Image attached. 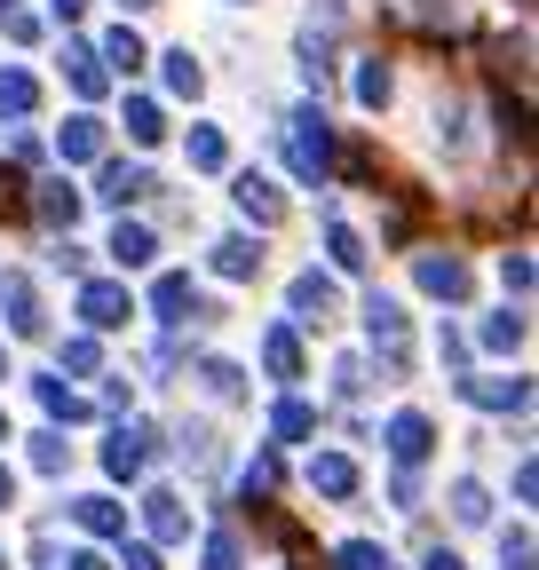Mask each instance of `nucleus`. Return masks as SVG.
<instances>
[{"instance_id":"nucleus-45","label":"nucleus","mask_w":539,"mask_h":570,"mask_svg":"<svg viewBox=\"0 0 539 570\" xmlns=\"http://www.w3.org/2000/svg\"><path fill=\"white\" fill-rule=\"evenodd\" d=\"M223 9H254V0H223Z\"/></svg>"},{"instance_id":"nucleus-41","label":"nucleus","mask_w":539,"mask_h":570,"mask_svg":"<svg viewBox=\"0 0 539 570\" xmlns=\"http://www.w3.org/2000/svg\"><path fill=\"white\" fill-rule=\"evenodd\" d=\"M429 570H460V554H444V547H437V554H429Z\"/></svg>"},{"instance_id":"nucleus-36","label":"nucleus","mask_w":539,"mask_h":570,"mask_svg":"<svg viewBox=\"0 0 539 570\" xmlns=\"http://www.w3.org/2000/svg\"><path fill=\"white\" fill-rule=\"evenodd\" d=\"M63 365H72V373H96V341L72 333V341H63Z\"/></svg>"},{"instance_id":"nucleus-46","label":"nucleus","mask_w":539,"mask_h":570,"mask_svg":"<svg viewBox=\"0 0 539 570\" xmlns=\"http://www.w3.org/2000/svg\"><path fill=\"white\" fill-rule=\"evenodd\" d=\"M0 381H9V356H0Z\"/></svg>"},{"instance_id":"nucleus-31","label":"nucleus","mask_w":539,"mask_h":570,"mask_svg":"<svg viewBox=\"0 0 539 570\" xmlns=\"http://www.w3.org/2000/svg\"><path fill=\"white\" fill-rule=\"evenodd\" d=\"M270 428H278L286 444H294V436H310V404H302V396H286L278 412H270Z\"/></svg>"},{"instance_id":"nucleus-4","label":"nucleus","mask_w":539,"mask_h":570,"mask_svg":"<svg viewBox=\"0 0 539 570\" xmlns=\"http://www.w3.org/2000/svg\"><path fill=\"white\" fill-rule=\"evenodd\" d=\"M127 317H135V294H127L119 277H88V285H80V325H88V333H111V325H127Z\"/></svg>"},{"instance_id":"nucleus-17","label":"nucleus","mask_w":539,"mask_h":570,"mask_svg":"<svg viewBox=\"0 0 539 570\" xmlns=\"http://www.w3.org/2000/svg\"><path fill=\"white\" fill-rule=\"evenodd\" d=\"M40 111V80L24 63H0V119H32Z\"/></svg>"},{"instance_id":"nucleus-28","label":"nucleus","mask_w":539,"mask_h":570,"mask_svg":"<svg viewBox=\"0 0 539 570\" xmlns=\"http://www.w3.org/2000/svg\"><path fill=\"white\" fill-rule=\"evenodd\" d=\"M0 32H9L17 48H32V40H40V9H24V0H0Z\"/></svg>"},{"instance_id":"nucleus-20","label":"nucleus","mask_w":539,"mask_h":570,"mask_svg":"<svg viewBox=\"0 0 539 570\" xmlns=\"http://www.w3.org/2000/svg\"><path fill=\"white\" fill-rule=\"evenodd\" d=\"M144 460H151V436H144V428H119V436L104 444V468H111V475H144Z\"/></svg>"},{"instance_id":"nucleus-2","label":"nucleus","mask_w":539,"mask_h":570,"mask_svg":"<svg viewBox=\"0 0 539 570\" xmlns=\"http://www.w3.org/2000/svg\"><path fill=\"white\" fill-rule=\"evenodd\" d=\"M159 183H151V167L144 159H96V206H111V214H127V206H144Z\"/></svg>"},{"instance_id":"nucleus-16","label":"nucleus","mask_w":539,"mask_h":570,"mask_svg":"<svg viewBox=\"0 0 539 570\" xmlns=\"http://www.w3.org/2000/svg\"><path fill=\"white\" fill-rule=\"evenodd\" d=\"M0 309H9V333H24V341L48 325V317H40V294H32V277H24V269L0 277Z\"/></svg>"},{"instance_id":"nucleus-26","label":"nucleus","mask_w":539,"mask_h":570,"mask_svg":"<svg viewBox=\"0 0 539 570\" xmlns=\"http://www.w3.org/2000/svg\"><path fill=\"white\" fill-rule=\"evenodd\" d=\"M198 381H207V396H223V404L246 396V373L231 365V356H207V365H198Z\"/></svg>"},{"instance_id":"nucleus-3","label":"nucleus","mask_w":539,"mask_h":570,"mask_svg":"<svg viewBox=\"0 0 539 570\" xmlns=\"http://www.w3.org/2000/svg\"><path fill=\"white\" fill-rule=\"evenodd\" d=\"M56 159L63 167H96V159H111V127L96 119V111H72L56 127Z\"/></svg>"},{"instance_id":"nucleus-21","label":"nucleus","mask_w":539,"mask_h":570,"mask_svg":"<svg viewBox=\"0 0 539 570\" xmlns=\"http://www.w3.org/2000/svg\"><path fill=\"white\" fill-rule=\"evenodd\" d=\"M389 452H396L404 468L429 460V420H421V412H396V420H389Z\"/></svg>"},{"instance_id":"nucleus-39","label":"nucleus","mask_w":539,"mask_h":570,"mask_svg":"<svg viewBox=\"0 0 539 570\" xmlns=\"http://www.w3.org/2000/svg\"><path fill=\"white\" fill-rule=\"evenodd\" d=\"M48 17H56V24H72V17H88V0H48Z\"/></svg>"},{"instance_id":"nucleus-8","label":"nucleus","mask_w":539,"mask_h":570,"mask_svg":"<svg viewBox=\"0 0 539 570\" xmlns=\"http://www.w3.org/2000/svg\"><path fill=\"white\" fill-rule=\"evenodd\" d=\"M231 198H238V214H246L254 230H270V223L286 214V190L270 183V175H254V167H238V175H231Z\"/></svg>"},{"instance_id":"nucleus-32","label":"nucleus","mask_w":539,"mask_h":570,"mask_svg":"<svg viewBox=\"0 0 539 570\" xmlns=\"http://www.w3.org/2000/svg\"><path fill=\"white\" fill-rule=\"evenodd\" d=\"M48 269H72V277H88V246H80V238H56V246H48Z\"/></svg>"},{"instance_id":"nucleus-5","label":"nucleus","mask_w":539,"mask_h":570,"mask_svg":"<svg viewBox=\"0 0 539 570\" xmlns=\"http://www.w3.org/2000/svg\"><path fill=\"white\" fill-rule=\"evenodd\" d=\"M286 309H294V325H333V309H342V285H333L325 269H302V277L286 285Z\"/></svg>"},{"instance_id":"nucleus-15","label":"nucleus","mask_w":539,"mask_h":570,"mask_svg":"<svg viewBox=\"0 0 539 570\" xmlns=\"http://www.w3.org/2000/svg\"><path fill=\"white\" fill-rule=\"evenodd\" d=\"M159 88H167L175 104H198V96H207V63H198L190 48H167V56H159Z\"/></svg>"},{"instance_id":"nucleus-9","label":"nucleus","mask_w":539,"mask_h":570,"mask_svg":"<svg viewBox=\"0 0 539 570\" xmlns=\"http://www.w3.org/2000/svg\"><path fill=\"white\" fill-rule=\"evenodd\" d=\"M96 63L111 71V88H127V80H135V71H144V63H151V48H144V32H135V24H111V32L96 40Z\"/></svg>"},{"instance_id":"nucleus-43","label":"nucleus","mask_w":539,"mask_h":570,"mask_svg":"<svg viewBox=\"0 0 539 570\" xmlns=\"http://www.w3.org/2000/svg\"><path fill=\"white\" fill-rule=\"evenodd\" d=\"M0 508H9V468H0Z\"/></svg>"},{"instance_id":"nucleus-35","label":"nucleus","mask_w":539,"mask_h":570,"mask_svg":"<svg viewBox=\"0 0 539 570\" xmlns=\"http://www.w3.org/2000/svg\"><path fill=\"white\" fill-rule=\"evenodd\" d=\"M452 515L460 523H484V491L477 483H452Z\"/></svg>"},{"instance_id":"nucleus-37","label":"nucleus","mask_w":539,"mask_h":570,"mask_svg":"<svg viewBox=\"0 0 539 570\" xmlns=\"http://www.w3.org/2000/svg\"><path fill=\"white\" fill-rule=\"evenodd\" d=\"M207 570H238V539H231V531L207 539Z\"/></svg>"},{"instance_id":"nucleus-11","label":"nucleus","mask_w":539,"mask_h":570,"mask_svg":"<svg viewBox=\"0 0 539 570\" xmlns=\"http://www.w3.org/2000/svg\"><path fill=\"white\" fill-rule=\"evenodd\" d=\"M119 127H127L135 151H159L167 142V104L159 96H119Z\"/></svg>"},{"instance_id":"nucleus-24","label":"nucleus","mask_w":539,"mask_h":570,"mask_svg":"<svg viewBox=\"0 0 539 570\" xmlns=\"http://www.w3.org/2000/svg\"><path fill=\"white\" fill-rule=\"evenodd\" d=\"M310 483H317L325 499H350V491H357V468H350L342 452H317V460H310Z\"/></svg>"},{"instance_id":"nucleus-34","label":"nucleus","mask_w":539,"mask_h":570,"mask_svg":"<svg viewBox=\"0 0 539 570\" xmlns=\"http://www.w3.org/2000/svg\"><path fill=\"white\" fill-rule=\"evenodd\" d=\"M333 562H342V570H396V562H389L381 547H365V539H357V547H342V554H333Z\"/></svg>"},{"instance_id":"nucleus-12","label":"nucleus","mask_w":539,"mask_h":570,"mask_svg":"<svg viewBox=\"0 0 539 570\" xmlns=\"http://www.w3.org/2000/svg\"><path fill=\"white\" fill-rule=\"evenodd\" d=\"M119 269H151L159 262V230L151 223H127V214H119V223H111V246H104Z\"/></svg>"},{"instance_id":"nucleus-48","label":"nucleus","mask_w":539,"mask_h":570,"mask_svg":"<svg viewBox=\"0 0 539 570\" xmlns=\"http://www.w3.org/2000/svg\"><path fill=\"white\" fill-rule=\"evenodd\" d=\"M0 570H9V562H0Z\"/></svg>"},{"instance_id":"nucleus-10","label":"nucleus","mask_w":539,"mask_h":570,"mask_svg":"<svg viewBox=\"0 0 539 570\" xmlns=\"http://www.w3.org/2000/svg\"><path fill=\"white\" fill-rule=\"evenodd\" d=\"M262 262H270V254H262V238H246V230H231V238H215V246H207V269H215V277H231V285L262 277Z\"/></svg>"},{"instance_id":"nucleus-33","label":"nucleus","mask_w":539,"mask_h":570,"mask_svg":"<svg viewBox=\"0 0 539 570\" xmlns=\"http://www.w3.org/2000/svg\"><path fill=\"white\" fill-rule=\"evenodd\" d=\"M500 285L523 302V294H531V254H500Z\"/></svg>"},{"instance_id":"nucleus-25","label":"nucleus","mask_w":539,"mask_h":570,"mask_svg":"<svg viewBox=\"0 0 539 570\" xmlns=\"http://www.w3.org/2000/svg\"><path fill=\"white\" fill-rule=\"evenodd\" d=\"M429 119H437V142L460 159V151H468V104H460V96H437V111H429Z\"/></svg>"},{"instance_id":"nucleus-38","label":"nucleus","mask_w":539,"mask_h":570,"mask_svg":"<svg viewBox=\"0 0 539 570\" xmlns=\"http://www.w3.org/2000/svg\"><path fill=\"white\" fill-rule=\"evenodd\" d=\"M32 460H40V468H63V436H56V428H48V436H32Z\"/></svg>"},{"instance_id":"nucleus-7","label":"nucleus","mask_w":539,"mask_h":570,"mask_svg":"<svg viewBox=\"0 0 539 570\" xmlns=\"http://www.w3.org/2000/svg\"><path fill=\"white\" fill-rule=\"evenodd\" d=\"M63 80H72L80 111H96V104L111 96V71L96 63V40H63Z\"/></svg>"},{"instance_id":"nucleus-19","label":"nucleus","mask_w":539,"mask_h":570,"mask_svg":"<svg viewBox=\"0 0 539 570\" xmlns=\"http://www.w3.org/2000/svg\"><path fill=\"white\" fill-rule=\"evenodd\" d=\"M151 309H159L167 325H183V309H198V285H190V269H167V277L151 285Z\"/></svg>"},{"instance_id":"nucleus-1","label":"nucleus","mask_w":539,"mask_h":570,"mask_svg":"<svg viewBox=\"0 0 539 570\" xmlns=\"http://www.w3.org/2000/svg\"><path fill=\"white\" fill-rule=\"evenodd\" d=\"M278 142H286V167H294L310 190H325L333 175H342V151H333V119H325L317 104H294V111L278 119Z\"/></svg>"},{"instance_id":"nucleus-40","label":"nucleus","mask_w":539,"mask_h":570,"mask_svg":"<svg viewBox=\"0 0 539 570\" xmlns=\"http://www.w3.org/2000/svg\"><path fill=\"white\" fill-rule=\"evenodd\" d=\"M127 570H159V554L151 547H127Z\"/></svg>"},{"instance_id":"nucleus-22","label":"nucleus","mask_w":539,"mask_h":570,"mask_svg":"<svg viewBox=\"0 0 539 570\" xmlns=\"http://www.w3.org/2000/svg\"><path fill=\"white\" fill-rule=\"evenodd\" d=\"M389 96H396V71L381 56H357V104L365 111H389Z\"/></svg>"},{"instance_id":"nucleus-6","label":"nucleus","mask_w":539,"mask_h":570,"mask_svg":"<svg viewBox=\"0 0 539 570\" xmlns=\"http://www.w3.org/2000/svg\"><path fill=\"white\" fill-rule=\"evenodd\" d=\"M80 206H88V190H72V175H48V183H32V214H40V223H48L56 238H72Z\"/></svg>"},{"instance_id":"nucleus-23","label":"nucleus","mask_w":539,"mask_h":570,"mask_svg":"<svg viewBox=\"0 0 539 570\" xmlns=\"http://www.w3.org/2000/svg\"><path fill=\"white\" fill-rule=\"evenodd\" d=\"M325 254H333V269H365V238H357L333 206H325Z\"/></svg>"},{"instance_id":"nucleus-27","label":"nucleus","mask_w":539,"mask_h":570,"mask_svg":"<svg viewBox=\"0 0 539 570\" xmlns=\"http://www.w3.org/2000/svg\"><path fill=\"white\" fill-rule=\"evenodd\" d=\"M144 508H151V531H159V539H183V531H190V515H183V499H175V491H151Z\"/></svg>"},{"instance_id":"nucleus-44","label":"nucleus","mask_w":539,"mask_h":570,"mask_svg":"<svg viewBox=\"0 0 539 570\" xmlns=\"http://www.w3.org/2000/svg\"><path fill=\"white\" fill-rule=\"evenodd\" d=\"M119 9H159V0H119Z\"/></svg>"},{"instance_id":"nucleus-29","label":"nucleus","mask_w":539,"mask_h":570,"mask_svg":"<svg viewBox=\"0 0 539 570\" xmlns=\"http://www.w3.org/2000/svg\"><path fill=\"white\" fill-rule=\"evenodd\" d=\"M484 348H500V356L523 348V309H492V317H484Z\"/></svg>"},{"instance_id":"nucleus-14","label":"nucleus","mask_w":539,"mask_h":570,"mask_svg":"<svg viewBox=\"0 0 539 570\" xmlns=\"http://www.w3.org/2000/svg\"><path fill=\"white\" fill-rule=\"evenodd\" d=\"M413 277H421V294H437V302H468V262L460 254H421Z\"/></svg>"},{"instance_id":"nucleus-18","label":"nucleus","mask_w":539,"mask_h":570,"mask_svg":"<svg viewBox=\"0 0 539 570\" xmlns=\"http://www.w3.org/2000/svg\"><path fill=\"white\" fill-rule=\"evenodd\" d=\"M262 365H270V381H302V341H294V325H270V333H262Z\"/></svg>"},{"instance_id":"nucleus-13","label":"nucleus","mask_w":539,"mask_h":570,"mask_svg":"<svg viewBox=\"0 0 539 570\" xmlns=\"http://www.w3.org/2000/svg\"><path fill=\"white\" fill-rule=\"evenodd\" d=\"M183 159H190V175H223V167H231V135H223L215 119H190Z\"/></svg>"},{"instance_id":"nucleus-42","label":"nucleus","mask_w":539,"mask_h":570,"mask_svg":"<svg viewBox=\"0 0 539 570\" xmlns=\"http://www.w3.org/2000/svg\"><path fill=\"white\" fill-rule=\"evenodd\" d=\"M72 570H104V554H72Z\"/></svg>"},{"instance_id":"nucleus-30","label":"nucleus","mask_w":539,"mask_h":570,"mask_svg":"<svg viewBox=\"0 0 539 570\" xmlns=\"http://www.w3.org/2000/svg\"><path fill=\"white\" fill-rule=\"evenodd\" d=\"M72 515H80V531H96V539H111V531H119V508H111V499H80Z\"/></svg>"},{"instance_id":"nucleus-47","label":"nucleus","mask_w":539,"mask_h":570,"mask_svg":"<svg viewBox=\"0 0 539 570\" xmlns=\"http://www.w3.org/2000/svg\"><path fill=\"white\" fill-rule=\"evenodd\" d=\"M0 436H9V420H0Z\"/></svg>"}]
</instances>
